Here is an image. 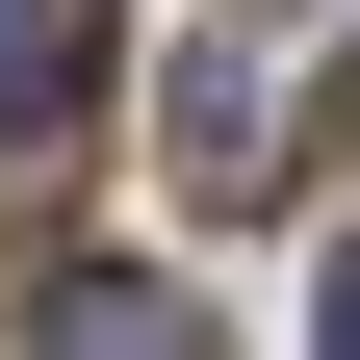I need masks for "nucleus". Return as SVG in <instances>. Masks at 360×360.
Returning <instances> with one entry per match:
<instances>
[{"instance_id": "20e7f679", "label": "nucleus", "mask_w": 360, "mask_h": 360, "mask_svg": "<svg viewBox=\"0 0 360 360\" xmlns=\"http://www.w3.org/2000/svg\"><path fill=\"white\" fill-rule=\"evenodd\" d=\"M309 360H360V257H335V283H309Z\"/></svg>"}, {"instance_id": "f257e3e1", "label": "nucleus", "mask_w": 360, "mask_h": 360, "mask_svg": "<svg viewBox=\"0 0 360 360\" xmlns=\"http://www.w3.org/2000/svg\"><path fill=\"white\" fill-rule=\"evenodd\" d=\"M335 103H360V0H232V26L180 52V180H206V206H283V180L335 155Z\"/></svg>"}, {"instance_id": "f03ea898", "label": "nucleus", "mask_w": 360, "mask_h": 360, "mask_svg": "<svg viewBox=\"0 0 360 360\" xmlns=\"http://www.w3.org/2000/svg\"><path fill=\"white\" fill-rule=\"evenodd\" d=\"M103 129V0H0V155H77Z\"/></svg>"}, {"instance_id": "7ed1b4c3", "label": "nucleus", "mask_w": 360, "mask_h": 360, "mask_svg": "<svg viewBox=\"0 0 360 360\" xmlns=\"http://www.w3.org/2000/svg\"><path fill=\"white\" fill-rule=\"evenodd\" d=\"M26 360H206V309H180V283H129V257H77V283L26 309Z\"/></svg>"}]
</instances>
